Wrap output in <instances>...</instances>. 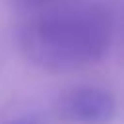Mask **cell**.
I'll use <instances>...</instances> for the list:
<instances>
[{"mask_svg": "<svg viewBox=\"0 0 124 124\" xmlns=\"http://www.w3.org/2000/svg\"><path fill=\"white\" fill-rule=\"evenodd\" d=\"M110 16L93 4L46 6L19 31L23 56L52 74L74 72L99 62L110 48Z\"/></svg>", "mask_w": 124, "mask_h": 124, "instance_id": "obj_1", "label": "cell"}, {"mask_svg": "<svg viewBox=\"0 0 124 124\" xmlns=\"http://www.w3.org/2000/svg\"><path fill=\"white\" fill-rule=\"evenodd\" d=\"M58 110L74 124H110L116 114V99L105 87L79 85L60 97Z\"/></svg>", "mask_w": 124, "mask_h": 124, "instance_id": "obj_2", "label": "cell"}, {"mask_svg": "<svg viewBox=\"0 0 124 124\" xmlns=\"http://www.w3.org/2000/svg\"><path fill=\"white\" fill-rule=\"evenodd\" d=\"M19 6H23V8H37V10H43V8H46V6H50V4H54L56 0H16Z\"/></svg>", "mask_w": 124, "mask_h": 124, "instance_id": "obj_3", "label": "cell"}, {"mask_svg": "<svg viewBox=\"0 0 124 124\" xmlns=\"http://www.w3.org/2000/svg\"><path fill=\"white\" fill-rule=\"evenodd\" d=\"M4 124H43L37 116H17V118H12V120H6Z\"/></svg>", "mask_w": 124, "mask_h": 124, "instance_id": "obj_4", "label": "cell"}]
</instances>
